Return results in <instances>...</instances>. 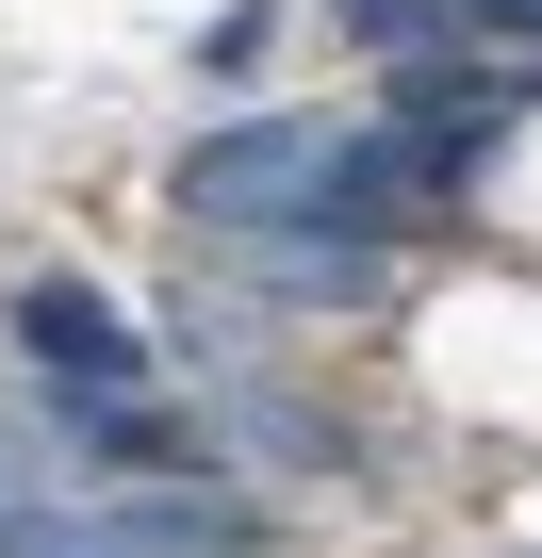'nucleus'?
Returning a JSON list of instances; mask_svg holds the SVG:
<instances>
[{"label":"nucleus","instance_id":"39448f33","mask_svg":"<svg viewBox=\"0 0 542 558\" xmlns=\"http://www.w3.org/2000/svg\"><path fill=\"white\" fill-rule=\"evenodd\" d=\"M427 17H509V34H542V0H427Z\"/></svg>","mask_w":542,"mask_h":558},{"label":"nucleus","instance_id":"7ed1b4c3","mask_svg":"<svg viewBox=\"0 0 542 558\" xmlns=\"http://www.w3.org/2000/svg\"><path fill=\"white\" fill-rule=\"evenodd\" d=\"M0 558H132L116 509H50V493H0Z\"/></svg>","mask_w":542,"mask_h":558},{"label":"nucleus","instance_id":"f257e3e1","mask_svg":"<svg viewBox=\"0 0 542 558\" xmlns=\"http://www.w3.org/2000/svg\"><path fill=\"white\" fill-rule=\"evenodd\" d=\"M313 181H329V132L313 116H263V132H214L181 165V214L197 230H313Z\"/></svg>","mask_w":542,"mask_h":558},{"label":"nucleus","instance_id":"20e7f679","mask_svg":"<svg viewBox=\"0 0 542 558\" xmlns=\"http://www.w3.org/2000/svg\"><path fill=\"white\" fill-rule=\"evenodd\" d=\"M263 50H280V0H230V17L197 34V66H214V83H263Z\"/></svg>","mask_w":542,"mask_h":558},{"label":"nucleus","instance_id":"f03ea898","mask_svg":"<svg viewBox=\"0 0 542 558\" xmlns=\"http://www.w3.org/2000/svg\"><path fill=\"white\" fill-rule=\"evenodd\" d=\"M17 362L83 411V395H132L148 378V345H132V313L116 296H83V279H34V296H17Z\"/></svg>","mask_w":542,"mask_h":558}]
</instances>
